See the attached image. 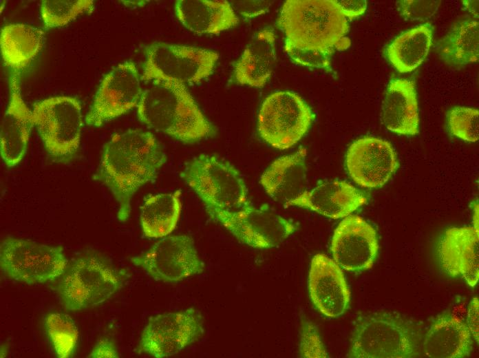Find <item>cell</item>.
Listing matches in <instances>:
<instances>
[{
    "instance_id": "obj_24",
    "label": "cell",
    "mask_w": 479,
    "mask_h": 358,
    "mask_svg": "<svg viewBox=\"0 0 479 358\" xmlns=\"http://www.w3.org/2000/svg\"><path fill=\"white\" fill-rule=\"evenodd\" d=\"M175 13L184 27L196 34H218L239 19L227 1L178 0Z\"/></svg>"
},
{
    "instance_id": "obj_3",
    "label": "cell",
    "mask_w": 479,
    "mask_h": 358,
    "mask_svg": "<svg viewBox=\"0 0 479 358\" xmlns=\"http://www.w3.org/2000/svg\"><path fill=\"white\" fill-rule=\"evenodd\" d=\"M137 116L143 124L184 143L216 134L182 83L157 82L145 90L137 105Z\"/></svg>"
},
{
    "instance_id": "obj_1",
    "label": "cell",
    "mask_w": 479,
    "mask_h": 358,
    "mask_svg": "<svg viewBox=\"0 0 479 358\" xmlns=\"http://www.w3.org/2000/svg\"><path fill=\"white\" fill-rule=\"evenodd\" d=\"M277 25L284 36V50L295 63L332 72L335 50L350 45L348 19L334 0H288Z\"/></svg>"
},
{
    "instance_id": "obj_14",
    "label": "cell",
    "mask_w": 479,
    "mask_h": 358,
    "mask_svg": "<svg viewBox=\"0 0 479 358\" xmlns=\"http://www.w3.org/2000/svg\"><path fill=\"white\" fill-rule=\"evenodd\" d=\"M135 64L125 61L113 67L103 79L85 117L88 125L100 127L137 107L142 94Z\"/></svg>"
},
{
    "instance_id": "obj_32",
    "label": "cell",
    "mask_w": 479,
    "mask_h": 358,
    "mask_svg": "<svg viewBox=\"0 0 479 358\" xmlns=\"http://www.w3.org/2000/svg\"><path fill=\"white\" fill-rule=\"evenodd\" d=\"M479 112L462 106L451 108L447 114V125L450 134L467 142H476L479 138Z\"/></svg>"
},
{
    "instance_id": "obj_12",
    "label": "cell",
    "mask_w": 479,
    "mask_h": 358,
    "mask_svg": "<svg viewBox=\"0 0 479 358\" xmlns=\"http://www.w3.org/2000/svg\"><path fill=\"white\" fill-rule=\"evenodd\" d=\"M131 262L153 280L165 283L200 275L205 268L193 238L188 235L164 237L145 253L131 257Z\"/></svg>"
},
{
    "instance_id": "obj_39",
    "label": "cell",
    "mask_w": 479,
    "mask_h": 358,
    "mask_svg": "<svg viewBox=\"0 0 479 358\" xmlns=\"http://www.w3.org/2000/svg\"><path fill=\"white\" fill-rule=\"evenodd\" d=\"M463 4L466 10L478 18V1H464Z\"/></svg>"
},
{
    "instance_id": "obj_29",
    "label": "cell",
    "mask_w": 479,
    "mask_h": 358,
    "mask_svg": "<svg viewBox=\"0 0 479 358\" xmlns=\"http://www.w3.org/2000/svg\"><path fill=\"white\" fill-rule=\"evenodd\" d=\"M181 191L147 197L140 208V223L144 235L149 238H164L175 228L181 212Z\"/></svg>"
},
{
    "instance_id": "obj_16",
    "label": "cell",
    "mask_w": 479,
    "mask_h": 358,
    "mask_svg": "<svg viewBox=\"0 0 479 358\" xmlns=\"http://www.w3.org/2000/svg\"><path fill=\"white\" fill-rule=\"evenodd\" d=\"M345 165L350 176L357 185L365 188H378L394 173L398 162L388 141L365 136L350 145Z\"/></svg>"
},
{
    "instance_id": "obj_18",
    "label": "cell",
    "mask_w": 479,
    "mask_h": 358,
    "mask_svg": "<svg viewBox=\"0 0 479 358\" xmlns=\"http://www.w3.org/2000/svg\"><path fill=\"white\" fill-rule=\"evenodd\" d=\"M17 74L11 72L10 75L9 103L0 133L1 156L8 167L17 166L23 158L34 125L32 112L23 99Z\"/></svg>"
},
{
    "instance_id": "obj_13",
    "label": "cell",
    "mask_w": 479,
    "mask_h": 358,
    "mask_svg": "<svg viewBox=\"0 0 479 358\" xmlns=\"http://www.w3.org/2000/svg\"><path fill=\"white\" fill-rule=\"evenodd\" d=\"M209 215L224 226L240 242L257 249L280 244L295 231V227L280 215L249 204L235 210L206 209Z\"/></svg>"
},
{
    "instance_id": "obj_20",
    "label": "cell",
    "mask_w": 479,
    "mask_h": 358,
    "mask_svg": "<svg viewBox=\"0 0 479 358\" xmlns=\"http://www.w3.org/2000/svg\"><path fill=\"white\" fill-rule=\"evenodd\" d=\"M382 120L385 127L395 134L412 136L418 133V105L414 80H390L383 101Z\"/></svg>"
},
{
    "instance_id": "obj_27",
    "label": "cell",
    "mask_w": 479,
    "mask_h": 358,
    "mask_svg": "<svg viewBox=\"0 0 479 358\" xmlns=\"http://www.w3.org/2000/svg\"><path fill=\"white\" fill-rule=\"evenodd\" d=\"M433 26L425 23L396 36L384 49L386 60L399 72L407 73L421 65L429 54Z\"/></svg>"
},
{
    "instance_id": "obj_4",
    "label": "cell",
    "mask_w": 479,
    "mask_h": 358,
    "mask_svg": "<svg viewBox=\"0 0 479 358\" xmlns=\"http://www.w3.org/2000/svg\"><path fill=\"white\" fill-rule=\"evenodd\" d=\"M128 277L125 270L115 267L104 256L86 251L68 262L51 288L65 309L81 311L110 299Z\"/></svg>"
},
{
    "instance_id": "obj_35",
    "label": "cell",
    "mask_w": 479,
    "mask_h": 358,
    "mask_svg": "<svg viewBox=\"0 0 479 358\" xmlns=\"http://www.w3.org/2000/svg\"><path fill=\"white\" fill-rule=\"evenodd\" d=\"M119 352L115 341L109 337H103L97 341L88 358H118Z\"/></svg>"
},
{
    "instance_id": "obj_6",
    "label": "cell",
    "mask_w": 479,
    "mask_h": 358,
    "mask_svg": "<svg viewBox=\"0 0 479 358\" xmlns=\"http://www.w3.org/2000/svg\"><path fill=\"white\" fill-rule=\"evenodd\" d=\"M32 120L44 147L56 162L70 161L79 148L83 128L82 107L71 96H54L34 103Z\"/></svg>"
},
{
    "instance_id": "obj_10",
    "label": "cell",
    "mask_w": 479,
    "mask_h": 358,
    "mask_svg": "<svg viewBox=\"0 0 479 358\" xmlns=\"http://www.w3.org/2000/svg\"><path fill=\"white\" fill-rule=\"evenodd\" d=\"M314 118L311 108L298 94L277 91L264 101L258 114L257 129L270 145L286 149L304 136Z\"/></svg>"
},
{
    "instance_id": "obj_23",
    "label": "cell",
    "mask_w": 479,
    "mask_h": 358,
    "mask_svg": "<svg viewBox=\"0 0 479 358\" xmlns=\"http://www.w3.org/2000/svg\"><path fill=\"white\" fill-rule=\"evenodd\" d=\"M275 60V34L271 27H266L246 46L235 65L234 78L241 85L262 87L270 78Z\"/></svg>"
},
{
    "instance_id": "obj_36",
    "label": "cell",
    "mask_w": 479,
    "mask_h": 358,
    "mask_svg": "<svg viewBox=\"0 0 479 358\" xmlns=\"http://www.w3.org/2000/svg\"><path fill=\"white\" fill-rule=\"evenodd\" d=\"M342 14L349 20L357 18L364 14L367 9L365 0L339 1L334 0Z\"/></svg>"
},
{
    "instance_id": "obj_37",
    "label": "cell",
    "mask_w": 479,
    "mask_h": 358,
    "mask_svg": "<svg viewBox=\"0 0 479 358\" xmlns=\"http://www.w3.org/2000/svg\"><path fill=\"white\" fill-rule=\"evenodd\" d=\"M478 306V297H474L469 304L466 322L472 337L476 341L477 344H478L479 339Z\"/></svg>"
},
{
    "instance_id": "obj_26",
    "label": "cell",
    "mask_w": 479,
    "mask_h": 358,
    "mask_svg": "<svg viewBox=\"0 0 479 358\" xmlns=\"http://www.w3.org/2000/svg\"><path fill=\"white\" fill-rule=\"evenodd\" d=\"M45 43L39 28L23 23L5 25L1 31L0 45L5 65L18 73L38 55Z\"/></svg>"
},
{
    "instance_id": "obj_31",
    "label": "cell",
    "mask_w": 479,
    "mask_h": 358,
    "mask_svg": "<svg viewBox=\"0 0 479 358\" xmlns=\"http://www.w3.org/2000/svg\"><path fill=\"white\" fill-rule=\"evenodd\" d=\"M94 1L91 0H43L41 15L47 28L66 25L85 12H91Z\"/></svg>"
},
{
    "instance_id": "obj_25",
    "label": "cell",
    "mask_w": 479,
    "mask_h": 358,
    "mask_svg": "<svg viewBox=\"0 0 479 358\" xmlns=\"http://www.w3.org/2000/svg\"><path fill=\"white\" fill-rule=\"evenodd\" d=\"M423 348L429 357L464 358L472 350V336L466 323L454 315L445 313L431 325Z\"/></svg>"
},
{
    "instance_id": "obj_11",
    "label": "cell",
    "mask_w": 479,
    "mask_h": 358,
    "mask_svg": "<svg viewBox=\"0 0 479 358\" xmlns=\"http://www.w3.org/2000/svg\"><path fill=\"white\" fill-rule=\"evenodd\" d=\"M204 333V319L193 307L151 317L137 348L139 354L164 358L178 354Z\"/></svg>"
},
{
    "instance_id": "obj_19",
    "label": "cell",
    "mask_w": 479,
    "mask_h": 358,
    "mask_svg": "<svg viewBox=\"0 0 479 358\" xmlns=\"http://www.w3.org/2000/svg\"><path fill=\"white\" fill-rule=\"evenodd\" d=\"M479 232L473 226L451 227L440 239L438 257L442 268L473 287L479 278Z\"/></svg>"
},
{
    "instance_id": "obj_28",
    "label": "cell",
    "mask_w": 479,
    "mask_h": 358,
    "mask_svg": "<svg viewBox=\"0 0 479 358\" xmlns=\"http://www.w3.org/2000/svg\"><path fill=\"white\" fill-rule=\"evenodd\" d=\"M436 50L445 63L454 67H461L478 62V21L470 18L457 21L437 43Z\"/></svg>"
},
{
    "instance_id": "obj_15",
    "label": "cell",
    "mask_w": 479,
    "mask_h": 358,
    "mask_svg": "<svg viewBox=\"0 0 479 358\" xmlns=\"http://www.w3.org/2000/svg\"><path fill=\"white\" fill-rule=\"evenodd\" d=\"M373 227L356 215L344 218L334 230L331 252L333 260L343 269L361 272L372 267L379 251Z\"/></svg>"
},
{
    "instance_id": "obj_38",
    "label": "cell",
    "mask_w": 479,
    "mask_h": 358,
    "mask_svg": "<svg viewBox=\"0 0 479 358\" xmlns=\"http://www.w3.org/2000/svg\"><path fill=\"white\" fill-rule=\"evenodd\" d=\"M237 12L245 17L261 14L268 8L264 1H240L235 5Z\"/></svg>"
},
{
    "instance_id": "obj_17",
    "label": "cell",
    "mask_w": 479,
    "mask_h": 358,
    "mask_svg": "<svg viewBox=\"0 0 479 358\" xmlns=\"http://www.w3.org/2000/svg\"><path fill=\"white\" fill-rule=\"evenodd\" d=\"M308 288L313 304L323 315L337 318L348 309L350 292L341 268L321 253L310 263Z\"/></svg>"
},
{
    "instance_id": "obj_21",
    "label": "cell",
    "mask_w": 479,
    "mask_h": 358,
    "mask_svg": "<svg viewBox=\"0 0 479 358\" xmlns=\"http://www.w3.org/2000/svg\"><path fill=\"white\" fill-rule=\"evenodd\" d=\"M306 149L275 160L264 172L260 182L266 193L284 205L292 203L306 190Z\"/></svg>"
},
{
    "instance_id": "obj_34",
    "label": "cell",
    "mask_w": 479,
    "mask_h": 358,
    "mask_svg": "<svg viewBox=\"0 0 479 358\" xmlns=\"http://www.w3.org/2000/svg\"><path fill=\"white\" fill-rule=\"evenodd\" d=\"M299 349L302 357H328L317 328L309 320L303 322Z\"/></svg>"
},
{
    "instance_id": "obj_22",
    "label": "cell",
    "mask_w": 479,
    "mask_h": 358,
    "mask_svg": "<svg viewBox=\"0 0 479 358\" xmlns=\"http://www.w3.org/2000/svg\"><path fill=\"white\" fill-rule=\"evenodd\" d=\"M366 202L364 194L350 183L331 180L306 191L291 205L305 207L330 218L338 219L350 215Z\"/></svg>"
},
{
    "instance_id": "obj_5",
    "label": "cell",
    "mask_w": 479,
    "mask_h": 358,
    "mask_svg": "<svg viewBox=\"0 0 479 358\" xmlns=\"http://www.w3.org/2000/svg\"><path fill=\"white\" fill-rule=\"evenodd\" d=\"M420 335L412 324L390 313L361 317L354 329L348 357L409 358L418 356Z\"/></svg>"
},
{
    "instance_id": "obj_33",
    "label": "cell",
    "mask_w": 479,
    "mask_h": 358,
    "mask_svg": "<svg viewBox=\"0 0 479 358\" xmlns=\"http://www.w3.org/2000/svg\"><path fill=\"white\" fill-rule=\"evenodd\" d=\"M440 1L401 0L396 2L398 11L405 20L425 21L438 10Z\"/></svg>"
},
{
    "instance_id": "obj_2",
    "label": "cell",
    "mask_w": 479,
    "mask_h": 358,
    "mask_svg": "<svg viewBox=\"0 0 479 358\" xmlns=\"http://www.w3.org/2000/svg\"><path fill=\"white\" fill-rule=\"evenodd\" d=\"M166 161L162 147L149 131L129 129L114 134L106 143L93 178L106 186L115 198L120 222L129 218L134 193L155 180Z\"/></svg>"
},
{
    "instance_id": "obj_8",
    "label": "cell",
    "mask_w": 479,
    "mask_h": 358,
    "mask_svg": "<svg viewBox=\"0 0 479 358\" xmlns=\"http://www.w3.org/2000/svg\"><path fill=\"white\" fill-rule=\"evenodd\" d=\"M145 81L196 83L213 72L217 52L189 45L156 42L145 47Z\"/></svg>"
},
{
    "instance_id": "obj_30",
    "label": "cell",
    "mask_w": 479,
    "mask_h": 358,
    "mask_svg": "<svg viewBox=\"0 0 479 358\" xmlns=\"http://www.w3.org/2000/svg\"><path fill=\"white\" fill-rule=\"evenodd\" d=\"M43 328L46 336L57 357H71L77 344L78 327L67 314L52 312L43 318Z\"/></svg>"
},
{
    "instance_id": "obj_9",
    "label": "cell",
    "mask_w": 479,
    "mask_h": 358,
    "mask_svg": "<svg viewBox=\"0 0 479 358\" xmlns=\"http://www.w3.org/2000/svg\"><path fill=\"white\" fill-rule=\"evenodd\" d=\"M68 260L60 246L8 237L0 245V266L8 278L28 284L52 282L65 270Z\"/></svg>"
},
{
    "instance_id": "obj_7",
    "label": "cell",
    "mask_w": 479,
    "mask_h": 358,
    "mask_svg": "<svg viewBox=\"0 0 479 358\" xmlns=\"http://www.w3.org/2000/svg\"><path fill=\"white\" fill-rule=\"evenodd\" d=\"M182 176L206 209L235 211L248 204L247 189L238 171L214 156L195 158Z\"/></svg>"
}]
</instances>
